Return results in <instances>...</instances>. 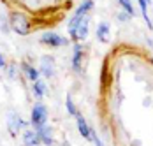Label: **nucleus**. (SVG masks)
Wrapping results in <instances>:
<instances>
[{"mask_svg": "<svg viewBox=\"0 0 153 146\" xmlns=\"http://www.w3.org/2000/svg\"><path fill=\"white\" fill-rule=\"evenodd\" d=\"M11 28L14 30L18 35H27V34H30L32 25L28 21V18L23 13H13L11 14Z\"/></svg>", "mask_w": 153, "mask_h": 146, "instance_id": "1", "label": "nucleus"}, {"mask_svg": "<svg viewBox=\"0 0 153 146\" xmlns=\"http://www.w3.org/2000/svg\"><path fill=\"white\" fill-rule=\"evenodd\" d=\"M39 72L42 74V76H46V77L55 76V60L51 58L49 55L41 58V71Z\"/></svg>", "mask_w": 153, "mask_h": 146, "instance_id": "6", "label": "nucleus"}, {"mask_svg": "<svg viewBox=\"0 0 153 146\" xmlns=\"http://www.w3.org/2000/svg\"><path fill=\"white\" fill-rule=\"evenodd\" d=\"M28 127V123H25L21 118L18 116V113H9L7 115V129H9V132L13 134V136H16L18 134V130L21 129V127Z\"/></svg>", "mask_w": 153, "mask_h": 146, "instance_id": "5", "label": "nucleus"}, {"mask_svg": "<svg viewBox=\"0 0 153 146\" xmlns=\"http://www.w3.org/2000/svg\"><path fill=\"white\" fill-rule=\"evenodd\" d=\"M65 107H67L69 115H72V116H76V115H77V109H76V106H74V102H72V99H71V97H67V99H65Z\"/></svg>", "mask_w": 153, "mask_h": 146, "instance_id": "16", "label": "nucleus"}, {"mask_svg": "<svg viewBox=\"0 0 153 146\" xmlns=\"http://www.w3.org/2000/svg\"><path fill=\"white\" fill-rule=\"evenodd\" d=\"M118 4L123 7V11H125V13H128L130 16H134L136 11H134V5H132V2H130V0H118Z\"/></svg>", "mask_w": 153, "mask_h": 146, "instance_id": "15", "label": "nucleus"}, {"mask_svg": "<svg viewBox=\"0 0 153 146\" xmlns=\"http://www.w3.org/2000/svg\"><path fill=\"white\" fill-rule=\"evenodd\" d=\"M90 137H92V141L95 143V146H104V145H102V141H100V139L97 137V134H95V132H93L92 129H90Z\"/></svg>", "mask_w": 153, "mask_h": 146, "instance_id": "18", "label": "nucleus"}, {"mask_svg": "<svg viewBox=\"0 0 153 146\" xmlns=\"http://www.w3.org/2000/svg\"><path fill=\"white\" fill-rule=\"evenodd\" d=\"M7 76H9V77H13V79L18 76V65H16V63H11V65L7 67Z\"/></svg>", "mask_w": 153, "mask_h": 146, "instance_id": "17", "label": "nucleus"}, {"mask_svg": "<svg viewBox=\"0 0 153 146\" xmlns=\"http://www.w3.org/2000/svg\"><path fill=\"white\" fill-rule=\"evenodd\" d=\"M81 60H83V46L74 44V55H72V69L76 72H81Z\"/></svg>", "mask_w": 153, "mask_h": 146, "instance_id": "9", "label": "nucleus"}, {"mask_svg": "<svg viewBox=\"0 0 153 146\" xmlns=\"http://www.w3.org/2000/svg\"><path fill=\"white\" fill-rule=\"evenodd\" d=\"M32 125L33 127H41V125H44L48 121V109L44 104L37 102L33 106V109H32Z\"/></svg>", "mask_w": 153, "mask_h": 146, "instance_id": "2", "label": "nucleus"}, {"mask_svg": "<svg viewBox=\"0 0 153 146\" xmlns=\"http://www.w3.org/2000/svg\"><path fill=\"white\" fill-rule=\"evenodd\" d=\"M150 4H152V0H139V7H141V16L144 18V21H146L148 28H152V30H153V23H152V19H150V16H148V7H150Z\"/></svg>", "mask_w": 153, "mask_h": 146, "instance_id": "11", "label": "nucleus"}, {"mask_svg": "<svg viewBox=\"0 0 153 146\" xmlns=\"http://www.w3.org/2000/svg\"><path fill=\"white\" fill-rule=\"evenodd\" d=\"M130 18H132V16L128 14V13H125V11H123V13H120V14H118V19H120V21H128Z\"/></svg>", "mask_w": 153, "mask_h": 146, "instance_id": "19", "label": "nucleus"}, {"mask_svg": "<svg viewBox=\"0 0 153 146\" xmlns=\"http://www.w3.org/2000/svg\"><path fill=\"white\" fill-rule=\"evenodd\" d=\"M39 136H37V132L33 130H25L23 134V145L25 146H37L39 145Z\"/></svg>", "mask_w": 153, "mask_h": 146, "instance_id": "10", "label": "nucleus"}, {"mask_svg": "<svg viewBox=\"0 0 153 146\" xmlns=\"http://www.w3.org/2000/svg\"><path fill=\"white\" fill-rule=\"evenodd\" d=\"M69 35H71V39H72V41H85V39H86V35H88V16H86V18H83L76 28L69 32Z\"/></svg>", "mask_w": 153, "mask_h": 146, "instance_id": "4", "label": "nucleus"}, {"mask_svg": "<svg viewBox=\"0 0 153 146\" xmlns=\"http://www.w3.org/2000/svg\"><path fill=\"white\" fill-rule=\"evenodd\" d=\"M143 104H144V106H150V104H152V101H150V97H146V101H144Z\"/></svg>", "mask_w": 153, "mask_h": 146, "instance_id": "21", "label": "nucleus"}, {"mask_svg": "<svg viewBox=\"0 0 153 146\" xmlns=\"http://www.w3.org/2000/svg\"><path fill=\"white\" fill-rule=\"evenodd\" d=\"M21 69H23V74H25L30 81H37V79H39V76H41V72H39L37 69H33L32 65H28V63H23V67H21Z\"/></svg>", "mask_w": 153, "mask_h": 146, "instance_id": "14", "label": "nucleus"}, {"mask_svg": "<svg viewBox=\"0 0 153 146\" xmlns=\"http://www.w3.org/2000/svg\"><path fill=\"white\" fill-rule=\"evenodd\" d=\"M7 67V63H5V60H4V55L0 53V69H5Z\"/></svg>", "mask_w": 153, "mask_h": 146, "instance_id": "20", "label": "nucleus"}, {"mask_svg": "<svg viewBox=\"0 0 153 146\" xmlns=\"http://www.w3.org/2000/svg\"><path fill=\"white\" fill-rule=\"evenodd\" d=\"M41 42L46 44V46H51V48H62V46H67L69 41L58 34H55V32H46L41 35Z\"/></svg>", "mask_w": 153, "mask_h": 146, "instance_id": "3", "label": "nucleus"}, {"mask_svg": "<svg viewBox=\"0 0 153 146\" xmlns=\"http://www.w3.org/2000/svg\"><path fill=\"white\" fill-rule=\"evenodd\" d=\"M33 93H35V97L37 99H42L44 95H46V92H48V88H46V83L42 81V79H37V81H33Z\"/></svg>", "mask_w": 153, "mask_h": 146, "instance_id": "13", "label": "nucleus"}, {"mask_svg": "<svg viewBox=\"0 0 153 146\" xmlns=\"http://www.w3.org/2000/svg\"><path fill=\"white\" fill-rule=\"evenodd\" d=\"M97 39L100 42H109V39H111V27H109V23L100 21L97 25Z\"/></svg>", "mask_w": 153, "mask_h": 146, "instance_id": "8", "label": "nucleus"}, {"mask_svg": "<svg viewBox=\"0 0 153 146\" xmlns=\"http://www.w3.org/2000/svg\"><path fill=\"white\" fill-rule=\"evenodd\" d=\"M35 132H37V136H39V139L44 143L46 146H51L53 145V137H51V132L53 129L49 127V125H41V127H35Z\"/></svg>", "mask_w": 153, "mask_h": 146, "instance_id": "7", "label": "nucleus"}, {"mask_svg": "<svg viewBox=\"0 0 153 146\" xmlns=\"http://www.w3.org/2000/svg\"><path fill=\"white\" fill-rule=\"evenodd\" d=\"M76 120H77V130H79V134L83 136V137H90V127H88V123H86V120L81 116L79 113L76 115Z\"/></svg>", "mask_w": 153, "mask_h": 146, "instance_id": "12", "label": "nucleus"}]
</instances>
